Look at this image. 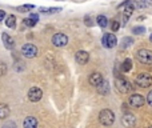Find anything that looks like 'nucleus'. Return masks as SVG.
I'll list each match as a JSON object with an SVG mask.
<instances>
[{
  "label": "nucleus",
  "mask_w": 152,
  "mask_h": 128,
  "mask_svg": "<svg viewBox=\"0 0 152 128\" xmlns=\"http://www.w3.org/2000/svg\"><path fill=\"white\" fill-rule=\"evenodd\" d=\"M52 44L55 45V47H66V45L68 44V36L61 34V32L55 34L52 36Z\"/></svg>",
  "instance_id": "nucleus-7"
},
{
  "label": "nucleus",
  "mask_w": 152,
  "mask_h": 128,
  "mask_svg": "<svg viewBox=\"0 0 152 128\" xmlns=\"http://www.w3.org/2000/svg\"><path fill=\"white\" fill-rule=\"evenodd\" d=\"M144 96L140 94H132L131 96L128 97V104L134 108H140L144 105Z\"/></svg>",
  "instance_id": "nucleus-6"
},
{
  "label": "nucleus",
  "mask_w": 152,
  "mask_h": 128,
  "mask_svg": "<svg viewBox=\"0 0 152 128\" xmlns=\"http://www.w3.org/2000/svg\"><path fill=\"white\" fill-rule=\"evenodd\" d=\"M147 103L152 107V89L148 92V95H147Z\"/></svg>",
  "instance_id": "nucleus-31"
},
{
  "label": "nucleus",
  "mask_w": 152,
  "mask_h": 128,
  "mask_svg": "<svg viewBox=\"0 0 152 128\" xmlns=\"http://www.w3.org/2000/svg\"><path fill=\"white\" fill-rule=\"evenodd\" d=\"M23 127L24 128H37V120L34 116H27L23 121Z\"/></svg>",
  "instance_id": "nucleus-15"
},
{
  "label": "nucleus",
  "mask_w": 152,
  "mask_h": 128,
  "mask_svg": "<svg viewBox=\"0 0 152 128\" xmlns=\"http://www.w3.org/2000/svg\"><path fill=\"white\" fill-rule=\"evenodd\" d=\"M136 58L142 64L150 65V64H152V51L142 48V50H139L136 52Z\"/></svg>",
  "instance_id": "nucleus-4"
},
{
  "label": "nucleus",
  "mask_w": 152,
  "mask_h": 128,
  "mask_svg": "<svg viewBox=\"0 0 152 128\" xmlns=\"http://www.w3.org/2000/svg\"><path fill=\"white\" fill-rule=\"evenodd\" d=\"M115 87L120 94H128L134 89V86L129 83L127 79H123V78H116L115 79Z\"/></svg>",
  "instance_id": "nucleus-3"
},
{
  "label": "nucleus",
  "mask_w": 152,
  "mask_h": 128,
  "mask_svg": "<svg viewBox=\"0 0 152 128\" xmlns=\"http://www.w3.org/2000/svg\"><path fill=\"white\" fill-rule=\"evenodd\" d=\"M31 19H34V20H39V15H36V13H31V16H29Z\"/></svg>",
  "instance_id": "nucleus-33"
},
{
  "label": "nucleus",
  "mask_w": 152,
  "mask_h": 128,
  "mask_svg": "<svg viewBox=\"0 0 152 128\" xmlns=\"http://www.w3.org/2000/svg\"><path fill=\"white\" fill-rule=\"evenodd\" d=\"M132 32H134L135 35H142V34H144V32H145V27L136 26V27H134V28H132Z\"/></svg>",
  "instance_id": "nucleus-22"
},
{
  "label": "nucleus",
  "mask_w": 152,
  "mask_h": 128,
  "mask_svg": "<svg viewBox=\"0 0 152 128\" xmlns=\"http://www.w3.org/2000/svg\"><path fill=\"white\" fill-rule=\"evenodd\" d=\"M96 21H97V24H99L102 28H105V27L108 26V19L105 18L104 15H99L96 18Z\"/></svg>",
  "instance_id": "nucleus-18"
},
{
  "label": "nucleus",
  "mask_w": 152,
  "mask_h": 128,
  "mask_svg": "<svg viewBox=\"0 0 152 128\" xmlns=\"http://www.w3.org/2000/svg\"><path fill=\"white\" fill-rule=\"evenodd\" d=\"M97 88H99V92H100L102 95H107L108 88H110V86H108V81L103 80V83L100 84V86H97Z\"/></svg>",
  "instance_id": "nucleus-19"
},
{
  "label": "nucleus",
  "mask_w": 152,
  "mask_h": 128,
  "mask_svg": "<svg viewBox=\"0 0 152 128\" xmlns=\"http://www.w3.org/2000/svg\"><path fill=\"white\" fill-rule=\"evenodd\" d=\"M23 21H24V24H26L27 27H35V26H36V23H37L36 20H34V19H31V18L24 19Z\"/></svg>",
  "instance_id": "nucleus-25"
},
{
  "label": "nucleus",
  "mask_w": 152,
  "mask_h": 128,
  "mask_svg": "<svg viewBox=\"0 0 152 128\" xmlns=\"http://www.w3.org/2000/svg\"><path fill=\"white\" fill-rule=\"evenodd\" d=\"M34 8H35V5H32V4H26V5H21V7H19V11H20V12H27V11L34 10Z\"/></svg>",
  "instance_id": "nucleus-27"
},
{
  "label": "nucleus",
  "mask_w": 152,
  "mask_h": 128,
  "mask_svg": "<svg viewBox=\"0 0 152 128\" xmlns=\"http://www.w3.org/2000/svg\"><path fill=\"white\" fill-rule=\"evenodd\" d=\"M120 7H123V15H124V18L128 19L129 16L134 13L135 5H134V3H132L131 0H126L123 4H120Z\"/></svg>",
  "instance_id": "nucleus-12"
},
{
  "label": "nucleus",
  "mask_w": 152,
  "mask_h": 128,
  "mask_svg": "<svg viewBox=\"0 0 152 128\" xmlns=\"http://www.w3.org/2000/svg\"><path fill=\"white\" fill-rule=\"evenodd\" d=\"M102 43L105 48H113L118 45V39H116V36L113 34H105L103 36Z\"/></svg>",
  "instance_id": "nucleus-8"
},
{
  "label": "nucleus",
  "mask_w": 152,
  "mask_h": 128,
  "mask_svg": "<svg viewBox=\"0 0 152 128\" xmlns=\"http://www.w3.org/2000/svg\"><path fill=\"white\" fill-rule=\"evenodd\" d=\"M119 28H120V21H118L116 19L115 20H112V23H111V29H112L113 32H116Z\"/></svg>",
  "instance_id": "nucleus-26"
},
{
  "label": "nucleus",
  "mask_w": 152,
  "mask_h": 128,
  "mask_svg": "<svg viewBox=\"0 0 152 128\" xmlns=\"http://www.w3.org/2000/svg\"><path fill=\"white\" fill-rule=\"evenodd\" d=\"M150 5H151L150 0H139L137 1V7L139 8H145V7H150Z\"/></svg>",
  "instance_id": "nucleus-24"
},
{
  "label": "nucleus",
  "mask_w": 152,
  "mask_h": 128,
  "mask_svg": "<svg viewBox=\"0 0 152 128\" xmlns=\"http://www.w3.org/2000/svg\"><path fill=\"white\" fill-rule=\"evenodd\" d=\"M10 116V107L7 104H0V119H7Z\"/></svg>",
  "instance_id": "nucleus-16"
},
{
  "label": "nucleus",
  "mask_w": 152,
  "mask_h": 128,
  "mask_svg": "<svg viewBox=\"0 0 152 128\" xmlns=\"http://www.w3.org/2000/svg\"><path fill=\"white\" fill-rule=\"evenodd\" d=\"M75 60H76V63L80 64V65L87 64L89 60V53L87 52V51H83V50L77 51V52L75 53Z\"/></svg>",
  "instance_id": "nucleus-11"
},
{
  "label": "nucleus",
  "mask_w": 152,
  "mask_h": 128,
  "mask_svg": "<svg viewBox=\"0 0 152 128\" xmlns=\"http://www.w3.org/2000/svg\"><path fill=\"white\" fill-rule=\"evenodd\" d=\"M121 123H123V126L126 128H134L135 124H136V118H135V115H132V113L126 112V113H123Z\"/></svg>",
  "instance_id": "nucleus-9"
},
{
  "label": "nucleus",
  "mask_w": 152,
  "mask_h": 128,
  "mask_svg": "<svg viewBox=\"0 0 152 128\" xmlns=\"http://www.w3.org/2000/svg\"><path fill=\"white\" fill-rule=\"evenodd\" d=\"M103 80H104V78H103V75H102L100 72H94V73H91V75H89V78H88L89 84H91V86H94V87L100 86V84L103 83Z\"/></svg>",
  "instance_id": "nucleus-13"
},
{
  "label": "nucleus",
  "mask_w": 152,
  "mask_h": 128,
  "mask_svg": "<svg viewBox=\"0 0 152 128\" xmlns=\"http://www.w3.org/2000/svg\"><path fill=\"white\" fill-rule=\"evenodd\" d=\"M43 96V91L37 87H32L31 89L28 91V100L32 103H37Z\"/></svg>",
  "instance_id": "nucleus-10"
},
{
  "label": "nucleus",
  "mask_w": 152,
  "mask_h": 128,
  "mask_svg": "<svg viewBox=\"0 0 152 128\" xmlns=\"http://www.w3.org/2000/svg\"><path fill=\"white\" fill-rule=\"evenodd\" d=\"M1 128H16V124L13 121H7Z\"/></svg>",
  "instance_id": "nucleus-30"
},
{
  "label": "nucleus",
  "mask_w": 152,
  "mask_h": 128,
  "mask_svg": "<svg viewBox=\"0 0 152 128\" xmlns=\"http://www.w3.org/2000/svg\"><path fill=\"white\" fill-rule=\"evenodd\" d=\"M5 73H7V65L3 61H0V76H4Z\"/></svg>",
  "instance_id": "nucleus-29"
},
{
  "label": "nucleus",
  "mask_w": 152,
  "mask_h": 128,
  "mask_svg": "<svg viewBox=\"0 0 152 128\" xmlns=\"http://www.w3.org/2000/svg\"><path fill=\"white\" fill-rule=\"evenodd\" d=\"M21 53H23L24 58L27 59H32V58H36L37 56V47L31 43H27L21 47Z\"/></svg>",
  "instance_id": "nucleus-5"
},
{
  "label": "nucleus",
  "mask_w": 152,
  "mask_h": 128,
  "mask_svg": "<svg viewBox=\"0 0 152 128\" xmlns=\"http://www.w3.org/2000/svg\"><path fill=\"white\" fill-rule=\"evenodd\" d=\"M84 23H86L87 27H92V26H94V20H92V18L89 15H87L86 18H84Z\"/></svg>",
  "instance_id": "nucleus-28"
},
{
  "label": "nucleus",
  "mask_w": 152,
  "mask_h": 128,
  "mask_svg": "<svg viewBox=\"0 0 152 128\" xmlns=\"http://www.w3.org/2000/svg\"><path fill=\"white\" fill-rule=\"evenodd\" d=\"M150 128H152V127H150Z\"/></svg>",
  "instance_id": "nucleus-35"
},
{
  "label": "nucleus",
  "mask_w": 152,
  "mask_h": 128,
  "mask_svg": "<svg viewBox=\"0 0 152 128\" xmlns=\"http://www.w3.org/2000/svg\"><path fill=\"white\" fill-rule=\"evenodd\" d=\"M1 39H3V43H4V47L7 48V50H12V48L15 47V40H13L8 34L4 32V34L1 35Z\"/></svg>",
  "instance_id": "nucleus-14"
},
{
  "label": "nucleus",
  "mask_w": 152,
  "mask_h": 128,
  "mask_svg": "<svg viewBox=\"0 0 152 128\" xmlns=\"http://www.w3.org/2000/svg\"><path fill=\"white\" fill-rule=\"evenodd\" d=\"M150 40H151V43H152V34H151V36H150Z\"/></svg>",
  "instance_id": "nucleus-34"
},
{
  "label": "nucleus",
  "mask_w": 152,
  "mask_h": 128,
  "mask_svg": "<svg viewBox=\"0 0 152 128\" xmlns=\"http://www.w3.org/2000/svg\"><path fill=\"white\" fill-rule=\"evenodd\" d=\"M99 121L105 127H110L115 123V113L111 110H102L99 113Z\"/></svg>",
  "instance_id": "nucleus-1"
},
{
  "label": "nucleus",
  "mask_w": 152,
  "mask_h": 128,
  "mask_svg": "<svg viewBox=\"0 0 152 128\" xmlns=\"http://www.w3.org/2000/svg\"><path fill=\"white\" fill-rule=\"evenodd\" d=\"M4 18H5V11L0 10V21H3V20H4Z\"/></svg>",
  "instance_id": "nucleus-32"
},
{
  "label": "nucleus",
  "mask_w": 152,
  "mask_h": 128,
  "mask_svg": "<svg viewBox=\"0 0 152 128\" xmlns=\"http://www.w3.org/2000/svg\"><path fill=\"white\" fill-rule=\"evenodd\" d=\"M5 26H7L8 28H15V26H16V16L15 15H8L7 18H5Z\"/></svg>",
  "instance_id": "nucleus-17"
},
{
  "label": "nucleus",
  "mask_w": 152,
  "mask_h": 128,
  "mask_svg": "<svg viewBox=\"0 0 152 128\" xmlns=\"http://www.w3.org/2000/svg\"><path fill=\"white\" fill-rule=\"evenodd\" d=\"M132 44H134V39L129 37V36L123 37V40H121V48H127V47H129V45H132Z\"/></svg>",
  "instance_id": "nucleus-21"
},
{
  "label": "nucleus",
  "mask_w": 152,
  "mask_h": 128,
  "mask_svg": "<svg viewBox=\"0 0 152 128\" xmlns=\"http://www.w3.org/2000/svg\"><path fill=\"white\" fill-rule=\"evenodd\" d=\"M132 68V60L131 59H126V60L123 61V65H121V69H123V72H129Z\"/></svg>",
  "instance_id": "nucleus-20"
},
{
  "label": "nucleus",
  "mask_w": 152,
  "mask_h": 128,
  "mask_svg": "<svg viewBox=\"0 0 152 128\" xmlns=\"http://www.w3.org/2000/svg\"><path fill=\"white\" fill-rule=\"evenodd\" d=\"M42 12H45V13H55V12H60L61 8H40Z\"/></svg>",
  "instance_id": "nucleus-23"
},
{
  "label": "nucleus",
  "mask_w": 152,
  "mask_h": 128,
  "mask_svg": "<svg viewBox=\"0 0 152 128\" xmlns=\"http://www.w3.org/2000/svg\"><path fill=\"white\" fill-rule=\"evenodd\" d=\"M135 83H136L137 87L140 88H148V87L152 86V75L148 72H142L136 76L135 79Z\"/></svg>",
  "instance_id": "nucleus-2"
}]
</instances>
